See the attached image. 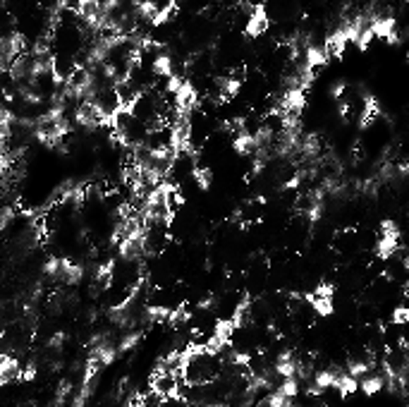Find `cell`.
I'll use <instances>...</instances> for the list:
<instances>
[{
	"instance_id": "obj_4",
	"label": "cell",
	"mask_w": 409,
	"mask_h": 407,
	"mask_svg": "<svg viewBox=\"0 0 409 407\" xmlns=\"http://www.w3.org/2000/svg\"><path fill=\"white\" fill-rule=\"evenodd\" d=\"M178 386H180V377L168 374V372H156L154 379H151V388H154V393L161 400L178 396Z\"/></svg>"
},
{
	"instance_id": "obj_3",
	"label": "cell",
	"mask_w": 409,
	"mask_h": 407,
	"mask_svg": "<svg viewBox=\"0 0 409 407\" xmlns=\"http://www.w3.org/2000/svg\"><path fill=\"white\" fill-rule=\"evenodd\" d=\"M74 120H77L81 127H86V130H96L103 122H108L103 117V113H100L91 101H79L77 103V108H74Z\"/></svg>"
},
{
	"instance_id": "obj_6",
	"label": "cell",
	"mask_w": 409,
	"mask_h": 407,
	"mask_svg": "<svg viewBox=\"0 0 409 407\" xmlns=\"http://www.w3.org/2000/svg\"><path fill=\"white\" fill-rule=\"evenodd\" d=\"M266 29H268V17H266V12H263V8H251V15L247 22V34L259 36Z\"/></svg>"
},
{
	"instance_id": "obj_10",
	"label": "cell",
	"mask_w": 409,
	"mask_h": 407,
	"mask_svg": "<svg viewBox=\"0 0 409 407\" xmlns=\"http://www.w3.org/2000/svg\"><path fill=\"white\" fill-rule=\"evenodd\" d=\"M194 178H197V183L201 190H209L211 183H213V173L209 171V168H204V166H199L197 171H194Z\"/></svg>"
},
{
	"instance_id": "obj_7",
	"label": "cell",
	"mask_w": 409,
	"mask_h": 407,
	"mask_svg": "<svg viewBox=\"0 0 409 407\" xmlns=\"http://www.w3.org/2000/svg\"><path fill=\"white\" fill-rule=\"evenodd\" d=\"M235 91H237V77H235V74H223V77L216 79V98H218V101L230 98Z\"/></svg>"
},
{
	"instance_id": "obj_8",
	"label": "cell",
	"mask_w": 409,
	"mask_h": 407,
	"mask_svg": "<svg viewBox=\"0 0 409 407\" xmlns=\"http://www.w3.org/2000/svg\"><path fill=\"white\" fill-rule=\"evenodd\" d=\"M383 386H386V379H383L381 372H369L367 377H362V388L367 396H376Z\"/></svg>"
},
{
	"instance_id": "obj_5",
	"label": "cell",
	"mask_w": 409,
	"mask_h": 407,
	"mask_svg": "<svg viewBox=\"0 0 409 407\" xmlns=\"http://www.w3.org/2000/svg\"><path fill=\"white\" fill-rule=\"evenodd\" d=\"M120 254L122 259L127 261H142L146 256V244H144V235H137V237H129V240L120 242Z\"/></svg>"
},
{
	"instance_id": "obj_11",
	"label": "cell",
	"mask_w": 409,
	"mask_h": 407,
	"mask_svg": "<svg viewBox=\"0 0 409 407\" xmlns=\"http://www.w3.org/2000/svg\"><path fill=\"white\" fill-rule=\"evenodd\" d=\"M395 321H398V323H405V321H407V309H405V306H400V309L395 311Z\"/></svg>"
},
{
	"instance_id": "obj_9",
	"label": "cell",
	"mask_w": 409,
	"mask_h": 407,
	"mask_svg": "<svg viewBox=\"0 0 409 407\" xmlns=\"http://www.w3.org/2000/svg\"><path fill=\"white\" fill-rule=\"evenodd\" d=\"M235 149H237V151H240L242 156H254V154H256V142H254V137L247 134V132L237 134Z\"/></svg>"
},
{
	"instance_id": "obj_2",
	"label": "cell",
	"mask_w": 409,
	"mask_h": 407,
	"mask_svg": "<svg viewBox=\"0 0 409 407\" xmlns=\"http://www.w3.org/2000/svg\"><path fill=\"white\" fill-rule=\"evenodd\" d=\"M400 244V230L395 223L386 221L381 225V235H379V244H376V254L381 256V259H390V256L395 254V249H398Z\"/></svg>"
},
{
	"instance_id": "obj_1",
	"label": "cell",
	"mask_w": 409,
	"mask_h": 407,
	"mask_svg": "<svg viewBox=\"0 0 409 407\" xmlns=\"http://www.w3.org/2000/svg\"><path fill=\"white\" fill-rule=\"evenodd\" d=\"M220 369H223L220 355L209 348H201L185 355V365H182L180 377L190 386H209L218 379Z\"/></svg>"
}]
</instances>
